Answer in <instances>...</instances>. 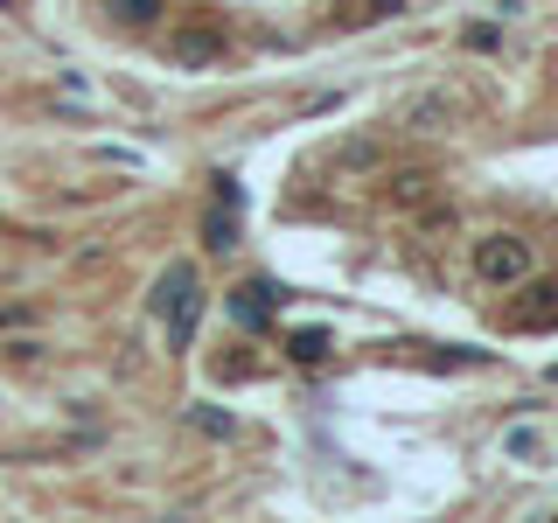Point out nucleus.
I'll return each instance as SVG.
<instances>
[{"label":"nucleus","instance_id":"1","mask_svg":"<svg viewBox=\"0 0 558 523\" xmlns=\"http://www.w3.org/2000/svg\"><path fill=\"white\" fill-rule=\"evenodd\" d=\"M475 279L482 287H523L531 279V244L496 231V238H475Z\"/></svg>","mask_w":558,"mask_h":523},{"label":"nucleus","instance_id":"5","mask_svg":"<svg viewBox=\"0 0 558 523\" xmlns=\"http://www.w3.org/2000/svg\"><path fill=\"white\" fill-rule=\"evenodd\" d=\"M238 321L244 328H266V314H272V287H238Z\"/></svg>","mask_w":558,"mask_h":523},{"label":"nucleus","instance_id":"7","mask_svg":"<svg viewBox=\"0 0 558 523\" xmlns=\"http://www.w3.org/2000/svg\"><path fill=\"white\" fill-rule=\"evenodd\" d=\"M287 349H293L301 363H322V356H328V336H322V328H301V336H293Z\"/></svg>","mask_w":558,"mask_h":523},{"label":"nucleus","instance_id":"8","mask_svg":"<svg viewBox=\"0 0 558 523\" xmlns=\"http://www.w3.org/2000/svg\"><path fill=\"white\" fill-rule=\"evenodd\" d=\"M105 8H112L119 22H154V14H161V0H105Z\"/></svg>","mask_w":558,"mask_h":523},{"label":"nucleus","instance_id":"6","mask_svg":"<svg viewBox=\"0 0 558 523\" xmlns=\"http://www.w3.org/2000/svg\"><path fill=\"white\" fill-rule=\"evenodd\" d=\"M203 244H209V252H231V244H238V209L231 203H217V217L203 223Z\"/></svg>","mask_w":558,"mask_h":523},{"label":"nucleus","instance_id":"2","mask_svg":"<svg viewBox=\"0 0 558 523\" xmlns=\"http://www.w3.org/2000/svg\"><path fill=\"white\" fill-rule=\"evenodd\" d=\"M189 293H196V266H168V272H161V287H154V301H147V307H154V314H161V321H168V314L182 307Z\"/></svg>","mask_w":558,"mask_h":523},{"label":"nucleus","instance_id":"4","mask_svg":"<svg viewBox=\"0 0 558 523\" xmlns=\"http://www.w3.org/2000/svg\"><path fill=\"white\" fill-rule=\"evenodd\" d=\"M447 119H453V98H447V92H426V98L405 105V126H412V133H440Z\"/></svg>","mask_w":558,"mask_h":523},{"label":"nucleus","instance_id":"10","mask_svg":"<svg viewBox=\"0 0 558 523\" xmlns=\"http://www.w3.org/2000/svg\"><path fill=\"white\" fill-rule=\"evenodd\" d=\"M217 57V35H182V63H203Z\"/></svg>","mask_w":558,"mask_h":523},{"label":"nucleus","instance_id":"3","mask_svg":"<svg viewBox=\"0 0 558 523\" xmlns=\"http://www.w3.org/2000/svg\"><path fill=\"white\" fill-rule=\"evenodd\" d=\"M558 321V279H537L531 301H517V328H551Z\"/></svg>","mask_w":558,"mask_h":523},{"label":"nucleus","instance_id":"9","mask_svg":"<svg viewBox=\"0 0 558 523\" xmlns=\"http://www.w3.org/2000/svg\"><path fill=\"white\" fill-rule=\"evenodd\" d=\"M189 418H196L203 433H217V440H231V433H238V418H231V412H209V405H196Z\"/></svg>","mask_w":558,"mask_h":523}]
</instances>
